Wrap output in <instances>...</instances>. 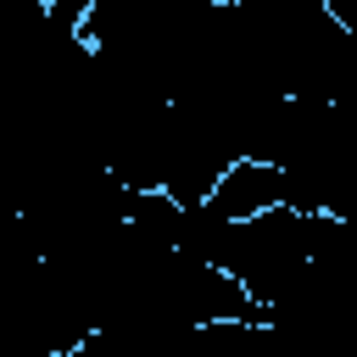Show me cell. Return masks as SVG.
<instances>
[{
  "label": "cell",
  "instance_id": "obj_2",
  "mask_svg": "<svg viewBox=\"0 0 357 357\" xmlns=\"http://www.w3.org/2000/svg\"><path fill=\"white\" fill-rule=\"evenodd\" d=\"M184 340H190V335H184ZM184 340H156V335L100 329V335L78 340V346H67V351H56V357H178V346H184Z\"/></svg>",
  "mask_w": 357,
  "mask_h": 357
},
{
  "label": "cell",
  "instance_id": "obj_1",
  "mask_svg": "<svg viewBox=\"0 0 357 357\" xmlns=\"http://www.w3.org/2000/svg\"><path fill=\"white\" fill-rule=\"evenodd\" d=\"M284 201H290L284 173H279L273 162L240 156V162L223 173V184L212 190V201H206L201 212L218 218V223H245V218H262V212H273V206H284Z\"/></svg>",
  "mask_w": 357,
  "mask_h": 357
}]
</instances>
